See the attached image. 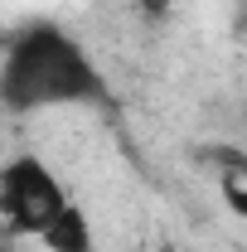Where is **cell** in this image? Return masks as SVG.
<instances>
[{"instance_id":"5","label":"cell","mask_w":247,"mask_h":252,"mask_svg":"<svg viewBox=\"0 0 247 252\" xmlns=\"http://www.w3.org/2000/svg\"><path fill=\"white\" fill-rule=\"evenodd\" d=\"M155 252H180V248H170V243H160V248H155Z\"/></svg>"},{"instance_id":"2","label":"cell","mask_w":247,"mask_h":252,"mask_svg":"<svg viewBox=\"0 0 247 252\" xmlns=\"http://www.w3.org/2000/svg\"><path fill=\"white\" fill-rule=\"evenodd\" d=\"M63 209L68 189L39 156H15L0 170V219L10 238H39Z\"/></svg>"},{"instance_id":"4","label":"cell","mask_w":247,"mask_h":252,"mask_svg":"<svg viewBox=\"0 0 247 252\" xmlns=\"http://www.w3.org/2000/svg\"><path fill=\"white\" fill-rule=\"evenodd\" d=\"M223 199H228L233 214H243V219H247V189H243V180H223Z\"/></svg>"},{"instance_id":"3","label":"cell","mask_w":247,"mask_h":252,"mask_svg":"<svg viewBox=\"0 0 247 252\" xmlns=\"http://www.w3.org/2000/svg\"><path fill=\"white\" fill-rule=\"evenodd\" d=\"M39 243H44V252H97V238H93V219H88V209L68 199V209H63L59 219L39 233Z\"/></svg>"},{"instance_id":"1","label":"cell","mask_w":247,"mask_h":252,"mask_svg":"<svg viewBox=\"0 0 247 252\" xmlns=\"http://www.w3.org/2000/svg\"><path fill=\"white\" fill-rule=\"evenodd\" d=\"M0 102L15 117L54 112V107H112V88H107V73L93 63V54L63 25L34 20L5 49Z\"/></svg>"}]
</instances>
